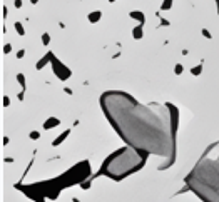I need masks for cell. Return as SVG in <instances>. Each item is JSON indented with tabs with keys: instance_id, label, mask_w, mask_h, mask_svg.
<instances>
[{
	"instance_id": "cell-1",
	"label": "cell",
	"mask_w": 219,
	"mask_h": 202,
	"mask_svg": "<svg viewBox=\"0 0 219 202\" xmlns=\"http://www.w3.org/2000/svg\"><path fill=\"white\" fill-rule=\"evenodd\" d=\"M110 125L127 145L146 154L172 159L176 149V115L171 105L141 104L121 90L100 97Z\"/></svg>"
},
{
	"instance_id": "cell-2",
	"label": "cell",
	"mask_w": 219,
	"mask_h": 202,
	"mask_svg": "<svg viewBox=\"0 0 219 202\" xmlns=\"http://www.w3.org/2000/svg\"><path fill=\"white\" fill-rule=\"evenodd\" d=\"M186 182L201 201L219 202V142L201 157Z\"/></svg>"
},
{
	"instance_id": "cell-3",
	"label": "cell",
	"mask_w": 219,
	"mask_h": 202,
	"mask_svg": "<svg viewBox=\"0 0 219 202\" xmlns=\"http://www.w3.org/2000/svg\"><path fill=\"white\" fill-rule=\"evenodd\" d=\"M144 164V155L141 150L134 149V147L127 145L119 149L117 152H114L110 157H107V160L104 162V170L105 175L114 177V179H121L125 175L132 174L134 170H137L139 167H142Z\"/></svg>"
}]
</instances>
